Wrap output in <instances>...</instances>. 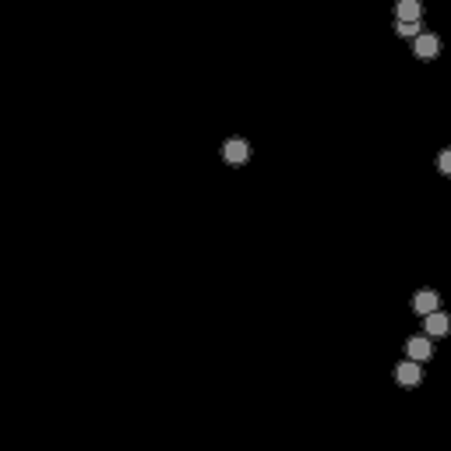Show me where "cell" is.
<instances>
[{"label": "cell", "instance_id": "obj_1", "mask_svg": "<svg viewBox=\"0 0 451 451\" xmlns=\"http://www.w3.org/2000/svg\"><path fill=\"white\" fill-rule=\"evenodd\" d=\"M406 357L416 363H427L434 357V339L427 335V332H420V335H409V342H406Z\"/></svg>", "mask_w": 451, "mask_h": 451}, {"label": "cell", "instance_id": "obj_2", "mask_svg": "<svg viewBox=\"0 0 451 451\" xmlns=\"http://www.w3.org/2000/svg\"><path fill=\"white\" fill-rule=\"evenodd\" d=\"M413 53H416L420 60H434V57L441 53V39L430 36V32H420V36L413 39Z\"/></svg>", "mask_w": 451, "mask_h": 451}, {"label": "cell", "instance_id": "obj_3", "mask_svg": "<svg viewBox=\"0 0 451 451\" xmlns=\"http://www.w3.org/2000/svg\"><path fill=\"white\" fill-rule=\"evenodd\" d=\"M222 159L233 163V166H244V163L251 159V145H247L244 138H229V141L222 145Z\"/></svg>", "mask_w": 451, "mask_h": 451}, {"label": "cell", "instance_id": "obj_4", "mask_svg": "<svg viewBox=\"0 0 451 451\" xmlns=\"http://www.w3.org/2000/svg\"><path fill=\"white\" fill-rule=\"evenodd\" d=\"M395 381H398V384H406V388L420 384V381H423V363H416V360H402L398 366H395Z\"/></svg>", "mask_w": 451, "mask_h": 451}, {"label": "cell", "instance_id": "obj_5", "mask_svg": "<svg viewBox=\"0 0 451 451\" xmlns=\"http://www.w3.org/2000/svg\"><path fill=\"white\" fill-rule=\"evenodd\" d=\"M423 332H427L430 339H441V335H448V332H451V317H448V314H441V310H434V314H423Z\"/></svg>", "mask_w": 451, "mask_h": 451}, {"label": "cell", "instance_id": "obj_6", "mask_svg": "<svg viewBox=\"0 0 451 451\" xmlns=\"http://www.w3.org/2000/svg\"><path fill=\"white\" fill-rule=\"evenodd\" d=\"M438 307H441V296H438L434 289H420V293L413 296V310H416L420 317H423V314H434Z\"/></svg>", "mask_w": 451, "mask_h": 451}, {"label": "cell", "instance_id": "obj_7", "mask_svg": "<svg viewBox=\"0 0 451 451\" xmlns=\"http://www.w3.org/2000/svg\"><path fill=\"white\" fill-rule=\"evenodd\" d=\"M395 21H423V4L420 0H398L395 4Z\"/></svg>", "mask_w": 451, "mask_h": 451}, {"label": "cell", "instance_id": "obj_8", "mask_svg": "<svg viewBox=\"0 0 451 451\" xmlns=\"http://www.w3.org/2000/svg\"><path fill=\"white\" fill-rule=\"evenodd\" d=\"M395 32L406 36V39H416L423 32V21H395Z\"/></svg>", "mask_w": 451, "mask_h": 451}, {"label": "cell", "instance_id": "obj_9", "mask_svg": "<svg viewBox=\"0 0 451 451\" xmlns=\"http://www.w3.org/2000/svg\"><path fill=\"white\" fill-rule=\"evenodd\" d=\"M438 170H441L445 177H451V148H445V152L438 156Z\"/></svg>", "mask_w": 451, "mask_h": 451}]
</instances>
